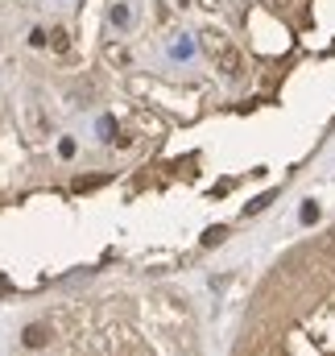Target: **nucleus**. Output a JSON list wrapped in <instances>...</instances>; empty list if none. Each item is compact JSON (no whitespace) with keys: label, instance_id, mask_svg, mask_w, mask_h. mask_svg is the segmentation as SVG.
<instances>
[{"label":"nucleus","instance_id":"6e6552de","mask_svg":"<svg viewBox=\"0 0 335 356\" xmlns=\"http://www.w3.org/2000/svg\"><path fill=\"white\" fill-rule=\"evenodd\" d=\"M50 38H54V50H67V33H63V29H54Z\"/></svg>","mask_w":335,"mask_h":356},{"label":"nucleus","instance_id":"39448f33","mask_svg":"<svg viewBox=\"0 0 335 356\" xmlns=\"http://www.w3.org/2000/svg\"><path fill=\"white\" fill-rule=\"evenodd\" d=\"M269 203H273V195H261V199H252V203L245 207V211L252 216V211H261V207H269Z\"/></svg>","mask_w":335,"mask_h":356},{"label":"nucleus","instance_id":"20e7f679","mask_svg":"<svg viewBox=\"0 0 335 356\" xmlns=\"http://www.w3.org/2000/svg\"><path fill=\"white\" fill-rule=\"evenodd\" d=\"M315 220H319V203H307L302 207V224H315Z\"/></svg>","mask_w":335,"mask_h":356},{"label":"nucleus","instance_id":"f03ea898","mask_svg":"<svg viewBox=\"0 0 335 356\" xmlns=\"http://www.w3.org/2000/svg\"><path fill=\"white\" fill-rule=\"evenodd\" d=\"M21 344H25V348H46V344H50V327H46V323H29V327L21 332Z\"/></svg>","mask_w":335,"mask_h":356},{"label":"nucleus","instance_id":"7ed1b4c3","mask_svg":"<svg viewBox=\"0 0 335 356\" xmlns=\"http://www.w3.org/2000/svg\"><path fill=\"white\" fill-rule=\"evenodd\" d=\"M224 236H228V232H224V228H207V232H203V245H220V241H224Z\"/></svg>","mask_w":335,"mask_h":356},{"label":"nucleus","instance_id":"423d86ee","mask_svg":"<svg viewBox=\"0 0 335 356\" xmlns=\"http://www.w3.org/2000/svg\"><path fill=\"white\" fill-rule=\"evenodd\" d=\"M112 21H116V25H129V8H124V4H116V8H112Z\"/></svg>","mask_w":335,"mask_h":356},{"label":"nucleus","instance_id":"f257e3e1","mask_svg":"<svg viewBox=\"0 0 335 356\" xmlns=\"http://www.w3.org/2000/svg\"><path fill=\"white\" fill-rule=\"evenodd\" d=\"M211 50H220V67H224V75H232V79H240V75H245L240 50H232V46H224V42H211Z\"/></svg>","mask_w":335,"mask_h":356},{"label":"nucleus","instance_id":"0eeeda50","mask_svg":"<svg viewBox=\"0 0 335 356\" xmlns=\"http://www.w3.org/2000/svg\"><path fill=\"white\" fill-rule=\"evenodd\" d=\"M58 154H63V158H75V141H71V137H63V141H58Z\"/></svg>","mask_w":335,"mask_h":356}]
</instances>
